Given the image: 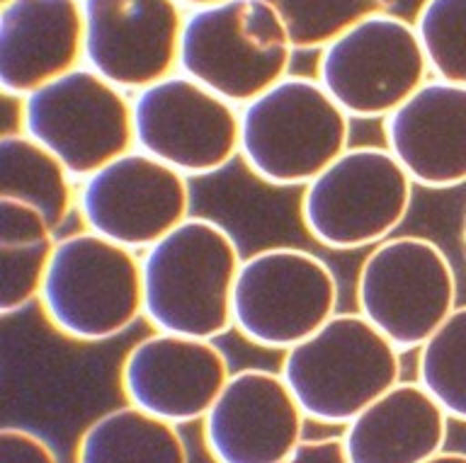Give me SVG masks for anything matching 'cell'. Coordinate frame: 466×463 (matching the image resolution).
Listing matches in <instances>:
<instances>
[{"instance_id":"6da1fadb","label":"cell","mask_w":466,"mask_h":463,"mask_svg":"<svg viewBox=\"0 0 466 463\" xmlns=\"http://www.w3.org/2000/svg\"><path fill=\"white\" fill-rule=\"evenodd\" d=\"M240 247L228 228L192 214L141 253L144 318L153 330L217 340L233 330Z\"/></svg>"},{"instance_id":"7a4b0ae2","label":"cell","mask_w":466,"mask_h":463,"mask_svg":"<svg viewBox=\"0 0 466 463\" xmlns=\"http://www.w3.org/2000/svg\"><path fill=\"white\" fill-rule=\"evenodd\" d=\"M350 148V115L316 75L289 73L240 107V158L272 187H306Z\"/></svg>"},{"instance_id":"3957f363","label":"cell","mask_w":466,"mask_h":463,"mask_svg":"<svg viewBox=\"0 0 466 463\" xmlns=\"http://www.w3.org/2000/svg\"><path fill=\"white\" fill-rule=\"evenodd\" d=\"M279 374L306 420L345 428L399 384L400 349L362 313L338 311L311 337L284 352Z\"/></svg>"},{"instance_id":"277c9868","label":"cell","mask_w":466,"mask_h":463,"mask_svg":"<svg viewBox=\"0 0 466 463\" xmlns=\"http://www.w3.org/2000/svg\"><path fill=\"white\" fill-rule=\"evenodd\" d=\"M39 306L68 340H112L144 318L141 255L87 228L68 233L54 246Z\"/></svg>"},{"instance_id":"5b68a950","label":"cell","mask_w":466,"mask_h":463,"mask_svg":"<svg viewBox=\"0 0 466 463\" xmlns=\"http://www.w3.org/2000/svg\"><path fill=\"white\" fill-rule=\"evenodd\" d=\"M294 54L289 29L268 0H226L187 13L180 71L243 107L289 75Z\"/></svg>"},{"instance_id":"8992f818","label":"cell","mask_w":466,"mask_h":463,"mask_svg":"<svg viewBox=\"0 0 466 463\" xmlns=\"http://www.w3.org/2000/svg\"><path fill=\"white\" fill-rule=\"evenodd\" d=\"M413 187L386 146H350L301 187V224L328 250H370L403 226Z\"/></svg>"},{"instance_id":"52a82bcc","label":"cell","mask_w":466,"mask_h":463,"mask_svg":"<svg viewBox=\"0 0 466 463\" xmlns=\"http://www.w3.org/2000/svg\"><path fill=\"white\" fill-rule=\"evenodd\" d=\"M333 267L304 247L272 246L243 257L233 287V330L258 347L287 352L338 313Z\"/></svg>"},{"instance_id":"ba28073f","label":"cell","mask_w":466,"mask_h":463,"mask_svg":"<svg viewBox=\"0 0 466 463\" xmlns=\"http://www.w3.org/2000/svg\"><path fill=\"white\" fill-rule=\"evenodd\" d=\"M357 313L400 349L418 352L457 308V275L435 240L391 236L360 265Z\"/></svg>"},{"instance_id":"9c48e42d","label":"cell","mask_w":466,"mask_h":463,"mask_svg":"<svg viewBox=\"0 0 466 463\" xmlns=\"http://www.w3.org/2000/svg\"><path fill=\"white\" fill-rule=\"evenodd\" d=\"M22 131L83 182L137 148L134 95L80 65L22 97Z\"/></svg>"},{"instance_id":"30bf717a","label":"cell","mask_w":466,"mask_h":463,"mask_svg":"<svg viewBox=\"0 0 466 463\" xmlns=\"http://www.w3.org/2000/svg\"><path fill=\"white\" fill-rule=\"evenodd\" d=\"M316 78L350 119H386L430 80V68L413 20L381 10L320 51Z\"/></svg>"},{"instance_id":"8fae6325","label":"cell","mask_w":466,"mask_h":463,"mask_svg":"<svg viewBox=\"0 0 466 463\" xmlns=\"http://www.w3.org/2000/svg\"><path fill=\"white\" fill-rule=\"evenodd\" d=\"M134 138L189 180L207 177L240 158V107L177 71L134 95Z\"/></svg>"},{"instance_id":"7c38bea8","label":"cell","mask_w":466,"mask_h":463,"mask_svg":"<svg viewBox=\"0 0 466 463\" xmlns=\"http://www.w3.org/2000/svg\"><path fill=\"white\" fill-rule=\"evenodd\" d=\"M78 214L87 231L141 255L192 216L189 177L134 148L80 182Z\"/></svg>"},{"instance_id":"4fadbf2b","label":"cell","mask_w":466,"mask_h":463,"mask_svg":"<svg viewBox=\"0 0 466 463\" xmlns=\"http://www.w3.org/2000/svg\"><path fill=\"white\" fill-rule=\"evenodd\" d=\"M86 65L127 93L180 71L187 10L177 0H83Z\"/></svg>"},{"instance_id":"5bb4252c","label":"cell","mask_w":466,"mask_h":463,"mask_svg":"<svg viewBox=\"0 0 466 463\" xmlns=\"http://www.w3.org/2000/svg\"><path fill=\"white\" fill-rule=\"evenodd\" d=\"M231 374L214 340L153 330L124 355L119 386L129 406L180 428L204 420Z\"/></svg>"},{"instance_id":"9a60e30c","label":"cell","mask_w":466,"mask_h":463,"mask_svg":"<svg viewBox=\"0 0 466 463\" xmlns=\"http://www.w3.org/2000/svg\"><path fill=\"white\" fill-rule=\"evenodd\" d=\"M306 415L279 371H233L202 420L214 463H282L304 439Z\"/></svg>"},{"instance_id":"2e32d148","label":"cell","mask_w":466,"mask_h":463,"mask_svg":"<svg viewBox=\"0 0 466 463\" xmlns=\"http://www.w3.org/2000/svg\"><path fill=\"white\" fill-rule=\"evenodd\" d=\"M80 65H86L83 0H3V93L27 97Z\"/></svg>"},{"instance_id":"e0dca14e","label":"cell","mask_w":466,"mask_h":463,"mask_svg":"<svg viewBox=\"0 0 466 463\" xmlns=\"http://www.w3.org/2000/svg\"><path fill=\"white\" fill-rule=\"evenodd\" d=\"M384 146L413 185L451 189L466 182V86L425 80L384 119Z\"/></svg>"},{"instance_id":"ac0fdd59","label":"cell","mask_w":466,"mask_h":463,"mask_svg":"<svg viewBox=\"0 0 466 463\" xmlns=\"http://www.w3.org/2000/svg\"><path fill=\"white\" fill-rule=\"evenodd\" d=\"M450 418L418 381H399L342 428L350 463H422L444 449Z\"/></svg>"},{"instance_id":"d6986e66","label":"cell","mask_w":466,"mask_h":463,"mask_svg":"<svg viewBox=\"0 0 466 463\" xmlns=\"http://www.w3.org/2000/svg\"><path fill=\"white\" fill-rule=\"evenodd\" d=\"M76 463H189V451L177 425L127 403L80 432Z\"/></svg>"},{"instance_id":"ffe728a7","label":"cell","mask_w":466,"mask_h":463,"mask_svg":"<svg viewBox=\"0 0 466 463\" xmlns=\"http://www.w3.org/2000/svg\"><path fill=\"white\" fill-rule=\"evenodd\" d=\"M61 160L25 131L0 138V196L35 206L54 231H61L78 206V192Z\"/></svg>"},{"instance_id":"44dd1931","label":"cell","mask_w":466,"mask_h":463,"mask_svg":"<svg viewBox=\"0 0 466 463\" xmlns=\"http://www.w3.org/2000/svg\"><path fill=\"white\" fill-rule=\"evenodd\" d=\"M418 384L437 400L450 420L466 425V306L430 335L418 349Z\"/></svg>"},{"instance_id":"7402d4cb","label":"cell","mask_w":466,"mask_h":463,"mask_svg":"<svg viewBox=\"0 0 466 463\" xmlns=\"http://www.w3.org/2000/svg\"><path fill=\"white\" fill-rule=\"evenodd\" d=\"M289 29L294 51H320L357 22L389 10L386 0H268Z\"/></svg>"},{"instance_id":"603a6c76","label":"cell","mask_w":466,"mask_h":463,"mask_svg":"<svg viewBox=\"0 0 466 463\" xmlns=\"http://www.w3.org/2000/svg\"><path fill=\"white\" fill-rule=\"evenodd\" d=\"M413 25L430 75L466 86V0H422Z\"/></svg>"},{"instance_id":"cb8c5ba5","label":"cell","mask_w":466,"mask_h":463,"mask_svg":"<svg viewBox=\"0 0 466 463\" xmlns=\"http://www.w3.org/2000/svg\"><path fill=\"white\" fill-rule=\"evenodd\" d=\"M56 240H44L35 246H0V313L3 316L25 311L42 298Z\"/></svg>"},{"instance_id":"d4e9b609","label":"cell","mask_w":466,"mask_h":463,"mask_svg":"<svg viewBox=\"0 0 466 463\" xmlns=\"http://www.w3.org/2000/svg\"><path fill=\"white\" fill-rule=\"evenodd\" d=\"M56 238L58 233L35 206L0 196V246H35Z\"/></svg>"},{"instance_id":"484cf974","label":"cell","mask_w":466,"mask_h":463,"mask_svg":"<svg viewBox=\"0 0 466 463\" xmlns=\"http://www.w3.org/2000/svg\"><path fill=\"white\" fill-rule=\"evenodd\" d=\"M0 463H58V457L42 435L7 425L0 429Z\"/></svg>"},{"instance_id":"4316f807","label":"cell","mask_w":466,"mask_h":463,"mask_svg":"<svg viewBox=\"0 0 466 463\" xmlns=\"http://www.w3.org/2000/svg\"><path fill=\"white\" fill-rule=\"evenodd\" d=\"M282 463H350L342 437H316V439H301L297 449Z\"/></svg>"},{"instance_id":"83f0119b","label":"cell","mask_w":466,"mask_h":463,"mask_svg":"<svg viewBox=\"0 0 466 463\" xmlns=\"http://www.w3.org/2000/svg\"><path fill=\"white\" fill-rule=\"evenodd\" d=\"M422 463H466V451H451L444 447L442 451H437L435 457H430Z\"/></svg>"},{"instance_id":"f1b7e54d","label":"cell","mask_w":466,"mask_h":463,"mask_svg":"<svg viewBox=\"0 0 466 463\" xmlns=\"http://www.w3.org/2000/svg\"><path fill=\"white\" fill-rule=\"evenodd\" d=\"M187 13L192 10H202V7H211V5H218V3H226V0H177Z\"/></svg>"},{"instance_id":"f546056e","label":"cell","mask_w":466,"mask_h":463,"mask_svg":"<svg viewBox=\"0 0 466 463\" xmlns=\"http://www.w3.org/2000/svg\"><path fill=\"white\" fill-rule=\"evenodd\" d=\"M464 247H466V224H464Z\"/></svg>"}]
</instances>
